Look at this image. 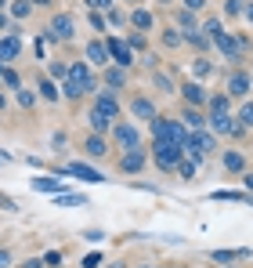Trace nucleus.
Returning a JSON list of instances; mask_svg holds the SVG:
<instances>
[{
    "label": "nucleus",
    "instance_id": "1",
    "mask_svg": "<svg viewBox=\"0 0 253 268\" xmlns=\"http://www.w3.org/2000/svg\"><path fill=\"white\" fill-rule=\"evenodd\" d=\"M83 91H91V69L83 65V62H76V65H69V72H65V94H69V98H80Z\"/></svg>",
    "mask_w": 253,
    "mask_h": 268
},
{
    "label": "nucleus",
    "instance_id": "2",
    "mask_svg": "<svg viewBox=\"0 0 253 268\" xmlns=\"http://www.w3.org/2000/svg\"><path fill=\"white\" fill-rule=\"evenodd\" d=\"M152 134H156V141H174V145L188 141V131L174 120H152Z\"/></svg>",
    "mask_w": 253,
    "mask_h": 268
},
{
    "label": "nucleus",
    "instance_id": "3",
    "mask_svg": "<svg viewBox=\"0 0 253 268\" xmlns=\"http://www.w3.org/2000/svg\"><path fill=\"white\" fill-rule=\"evenodd\" d=\"M181 160H185V149H181V145H174V141H156V163H159V167L170 170V167H178Z\"/></svg>",
    "mask_w": 253,
    "mask_h": 268
},
{
    "label": "nucleus",
    "instance_id": "4",
    "mask_svg": "<svg viewBox=\"0 0 253 268\" xmlns=\"http://www.w3.org/2000/svg\"><path fill=\"white\" fill-rule=\"evenodd\" d=\"M65 174L83 178V181H105V174H98V170H94V167H87V163H69V167H65Z\"/></svg>",
    "mask_w": 253,
    "mask_h": 268
},
{
    "label": "nucleus",
    "instance_id": "5",
    "mask_svg": "<svg viewBox=\"0 0 253 268\" xmlns=\"http://www.w3.org/2000/svg\"><path fill=\"white\" fill-rule=\"evenodd\" d=\"M246 91H249V72H232V76H228V94L242 98Z\"/></svg>",
    "mask_w": 253,
    "mask_h": 268
},
{
    "label": "nucleus",
    "instance_id": "6",
    "mask_svg": "<svg viewBox=\"0 0 253 268\" xmlns=\"http://www.w3.org/2000/svg\"><path fill=\"white\" fill-rule=\"evenodd\" d=\"M116 141H119L123 149H141V145H138V131L127 127V124H116Z\"/></svg>",
    "mask_w": 253,
    "mask_h": 268
},
{
    "label": "nucleus",
    "instance_id": "7",
    "mask_svg": "<svg viewBox=\"0 0 253 268\" xmlns=\"http://www.w3.org/2000/svg\"><path fill=\"white\" fill-rule=\"evenodd\" d=\"M214 44L221 47V55H224V58H239V51H242V47L232 40V36H224V29H221V33H214Z\"/></svg>",
    "mask_w": 253,
    "mask_h": 268
},
{
    "label": "nucleus",
    "instance_id": "8",
    "mask_svg": "<svg viewBox=\"0 0 253 268\" xmlns=\"http://www.w3.org/2000/svg\"><path fill=\"white\" fill-rule=\"evenodd\" d=\"M94 112H98V116H105V120H116L119 105H116V98H109V94H98V102H94Z\"/></svg>",
    "mask_w": 253,
    "mask_h": 268
},
{
    "label": "nucleus",
    "instance_id": "9",
    "mask_svg": "<svg viewBox=\"0 0 253 268\" xmlns=\"http://www.w3.org/2000/svg\"><path fill=\"white\" fill-rule=\"evenodd\" d=\"M119 167H123V170H131V174H134V170H141V167H145L141 149H127V152H123V160H119Z\"/></svg>",
    "mask_w": 253,
    "mask_h": 268
},
{
    "label": "nucleus",
    "instance_id": "10",
    "mask_svg": "<svg viewBox=\"0 0 253 268\" xmlns=\"http://www.w3.org/2000/svg\"><path fill=\"white\" fill-rule=\"evenodd\" d=\"M109 55H112V58H116V62L123 65V69L134 62V58H131V47H127L123 40H109Z\"/></svg>",
    "mask_w": 253,
    "mask_h": 268
},
{
    "label": "nucleus",
    "instance_id": "11",
    "mask_svg": "<svg viewBox=\"0 0 253 268\" xmlns=\"http://www.w3.org/2000/svg\"><path fill=\"white\" fill-rule=\"evenodd\" d=\"M51 33L58 36V40H72V18H69V15H58V18L51 22Z\"/></svg>",
    "mask_w": 253,
    "mask_h": 268
},
{
    "label": "nucleus",
    "instance_id": "12",
    "mask_svg": "<svg viewBox=\"0 0 253 268\" xmlns=\"http://www.w3.org/2000/svg\"><path fill=\"white\" fill-rule=\"evenodd\" d=\"M87 62H94V65H105V62H109V44H98V40H94V44L87 47Z\"/></svg>",
    "mask_w": 253,
    "mask_h": 268
},
{
    "label": "nucleus",
    "instance_id": "13",
    "mask_svg": "<svg viewBox=\"0 0 253 268\" xmlns=\"http://www.w3.org/2000/svg\"><path fill=\"white\" fill-rule=\"evenodd\" d=\"M18 40L15 36H8V40H0V62H11V58H18Z\"/></svg>",
    "mask_w": 253,
    "mask_h": 268
},
{
    "label": "nucleus",
    "instance_id": "14",
    "mask_svg": "<svg viewBox=\"0 0 253 268\" xmlns=\"http://www.w3.org/2000/svg\"><path fill=\"white\" fill-rule=\"evenodd\" d=\"M83 149H87V156H105V138L102 134H91Z\"/></svg>",
    "mask_w": 253,
    "mask_h": 268
},
{
    "label": "nucleus",
    "instance_id": "15",
    "mask_svg": "<svg viewBox=\"0 0 253 268\" xmlns=\"http://www.w3.org/2000/svg\"><path fill=\"white\" fill-rule=\"evenodd\" d=\"M134 112H138L141 120H152V116H156V105H152L148 98H134Z\"/></svg>",
    "mask_w": 253,
    "mask_h": 268
},
{
    "label": "nucleus",
    "instance_id": "16",
    "mask_svg": "<svg viewBox=\"0 0 253 268\" xmlns=\"http://www.w3.org/2000/svg\"><path fill=\"white\" fill-rule=\"evenodd\" d=\"M239 257H246V250H214L217 264H228V261H239Z\"/></svg>",
    "mask_w": 253,
    "mask_h": 268
},
{
    "label": "nucleus",
    "instance_id": "17",
    "mask_svg": "<svg viewBox=\"0 0 253 268\" xmlns=\"http://www.w3.org/2000/svg\"><path fill=\"white\" fill-rule=\"evenodd\" d=\"M33 188L36 192H58V181L55 178H33Z\"/></svg>",
    "mask_w": 253,
    "mask_h": 268
},
{
    "label": "nucleus",
    "instance_id": "18",
    "mask_svg": "<svg viewBox=\"0 0 253 268\" xmlns=\"http://www.w3.org/2000/svg\"><path fill=\"white\" fill-rule=\"evenodd\" d=\"M83 203H87V200H83L80 192H62L58 196V207H83Z\"/></svg>",
    "mask_w": 253,
    "mask_h": 268
},
{
    "label": "nucleus",
    "instance_id": "19",
    "mask_svg": "<svg viewBox=\"0 0 253 268\" xmlns=\"http://www.w3.org/2000/svg\"><path fill=\"white\" fill-rule=\"evenodd\" d=\"M224 167H228V170H235V174H239V170H242V167H246V160H242V156H239V152H228V156H224Z\"/></svg>",
    "mask_w": 253,
    "mask_h": 268
},
{
    "label": "nucleus",
    "instance_id": "20",
    "mask_svg": "<svg viewBox=\"0 0 253 268\" xmlns=\"http://www.w3.org/2000/svg\"><path fill=\"white\" fill-rule=\"evenodd\" d=\"M185 98L199 105V102H203V91H199V84H185Z\"/></svg>",
    "mask_w": 253,
    "mask_h": 268
},
{
    "label": "nucleus",
    "instance_id": "21",
    "mask_svg": "<svg viewBox=\"0 0 253 268\" xmlns=\"http://www.w3.org/2000/svg\"><path fill=\"white\" fill-rule=\"evenodd\" d=\"M0 76H4V84H8L11 91H18V84H22V80H18V72H15V69H4Z\"/></svg>",
    "mask_w": 253,
    "mask_h": 268
},
{
    "label": "nucleus",
    "instance_id": "22",
    "mask_svg": "<svg viewBox=\"0 0 253 268\" xmlns=\"http://www.w3.org/2000/svg\"><path fill=\"white\" fill-rule=\"evenodd\" d=\"M239 124L253 127V102H246V105H242V112H239Z\"/></svg>",
    "mask_w": 253,
    "mask_h": 268
},
{
    "label": "nucleus",
    "instance_id": "23",
    "mask_svg": "<svg viewBox=\"0 0 253 268\" xmlns=\"http://www.w3.org/2000/svg\"><path fill=\"white\" fill-rule=\"evenodd\" d=\"M134 26H138V29H148V26H152V15H148V11H134Z\"/></svg>",
    "mask_w": 253,
    "mask_h": 268
},
{
    "label": "nucleus",
    "instance_id": "24",
    "mask_svg": "<svg viewBox=\"0 0 253 268\" xmlns=\"http://www.w3.org/2000/svg\"><path fill=\"white\" fill-rule=\"evenodd\" d=\"M40 94H44L47 102H55V98H58V91H55V84H51V80H44V84H40Z\"/></svg>",
    "mask_w": 253,
    "mask_h": 268
},
{
    "label": "nucleus",
    "instance_id": "25",
    "mask_svg": "<svg viewBox=\"0 0 253 268\" xmlns=\"http://www.w3.org/2000/svg\"><path fill=\"white\" fill-rule=\"evenodd\" d=\"M210 109H214V112H228V98H224V94L210 98Z\"/></svg>",
    "mask_w": 253,
    "mask_h": 268
},
{
    "label": "nucleus",
    "instance_id": "26",
    "mask_svg": "<svg viewBox=\"0 0 253 268\" xmlns=\"http://www.w3.org/2000/svg\"><path fill=\"white\" fill-rule=\"evenodd\" d=\"M185 120H188V124H192L195 131H203V116H199V112H195V109H188V112H185Z\"/></svg>",
    "mask_w": 253,
    "mask_h": 268
},
{
    "label": "nucleus",
    "instance_id": "27",
    "mask_svg": "<svg viewBox=\"0 0 253 268\" xmlns=\"http://www.w3.org/2000/svg\"><path fill=\"white\" fill-rule=\"evenodd\" d=\"M91 127H94V131H105V127H109V120H105V116H98V112L91 109Z\"/></svg>",
    "mask_w": 253,
    "mask_h": 268
},
{
    "label": "nucleus",
    "instance_id": "28",
    "mask_svg": "<svg viewBox=\"0 0 253 268\" xmlns=\"http://www.w3.org/2000/svg\"><path fill=\"white\" fill-rule=\"evenodd\" d=\"M178 170H181V178H195V167H192V160H181V163H178Z\"/></svg>",
    "mask_w": 253,
    "mask_h": 268
},
{
    "label": "nucleus",
    "instance_id": "29",
    "mask_svg": "<svg viewBox=\"0 0 253 268\" xmlns=\"http://www.w3.org/2000/svg\"><path fill=\"white\" fill-rule=\"evenodd\" d=\"M203 29H206V36H214V33H221V22H217V18H210Z\"/></svg>",
    "mask_w": 253,
    "mask_h": 268
},
{
    "label": "nucleus",
    "instance_id": "30",
    "mask_svg": "<svg viewBox=\"0 0 253 268\" xmlns=\"http://www.w3.org/2000/svg\"><path fill=\"white\" fill-rule=\"evenodd\" d=\"M94 264H102V254H87V257H83V268H94Z\"/></svg>",
    "mask_w": 253,
    "mask_h": 268
},
{
    "label": "nucleus",
    "instance_id": "31",
    "mask_svg": "<svg viewBox=\"0 0 253 268\" xmlns=\"http://www.w3.org/2000/svg\"><path fill=\"white\" fill-rule=\"evenodd\" d=\"M15 15H18V18H26V15H29V4H26V0H18V4H15Z\"/></svg>",
    "mask_w": 253,
    "mask_h": 268
},
{
    "label": "nucleus",
    "instance_id": "32",
    "mask_svg": "<svg viewBox=\"0 0 253 268\" xmlns=\"http://www.w3.org/2000/svg\"><path fill=\"white\" fill-rule=\"evenodd\" d=\"M18 102H22V105H33L36 98H33V91H18Z\"/></svg>",
    "mask_w": 253,
    "mask_h": 268
},
{
    "label": "nucleus",
    "instance_id": "33",
    "mask_svg": "<svg viewBox=\"0 0 253 268\" xmlns=\"http://www.w3.org/2000/svg\"><path fill=\"white\" fill-rule=\"evenodd\" d=\"M109 84H112V87H119V84H123V72H116V69H112V72H109Z\"/></svg>",
    "mask_w": 253,
    "mask_h": 268
},
{
    "label": "nucleus",
    "instance_id": "34",
    "mask_svg": "<svg viewBox=\"0 0 253 268\" xmlns=\"http://www.w3.org/2000/svg\"><path fill=\"white\" fill-rule=\"evenodd\" d=\"M44 264H51V268H55V264H62V257H58V254H55V250H51V254H47V257H44Z\"/></svg>",
    "mask_w": 253,
    "mask_h": 268
},
{
    "label": "nucleus",
    "instance_id": "35",
    "mask_svg": "<svg viewBox=\"0 0 253 268\" xmlns=\"http://www.w3.org/2000/svg\"><path fill=\"white\" fill-rule=\"evenodd\" d=\"M242 11V4H239V0H228V15H239Z\"/></svg>",
    "mask_w": 253,
    "mask_h": 268
},
{
    "label": "nucleus",
    "instance_id": "36",
    "mask_svg": "<svg viewBox=\"0 0 253 268\" xmlns=\"http://www.w3.org/2000/svg\"><path fill=\"white\" fill-rule=\"evenodd\" d=\"M8 264H11V254H8V250H0V268H8Z\"/></svg>",
    "mask_w": 253,
    "mask_h": 268
},
{
    "label": "nucleus",
    "instance_id": "37",
    "mask_svg": "<svg viewBox=\"0 0 253 268\" xmlns=\"http://www.w3.org/2000/svg\"><path fill=\"white\" fill-rule=\"evenodd\" d=\"M203 4H206V0H188V8H192V11H199Z\"/></svg>",
    "mask_w": 253,
    "mask_h": 268
},
{
    "label": "nucleus",
    "instance_id": "38",
    "mask_svg": "<svg viewBox=\"0 0 253 268\" xmlns=\"http://www.w3.org/2000/svg\"><path fill=\"white\" fill-rule=\"evenodd\" d=\"M246 185H249V192H253V174H246Z\"/></svg>",
    "mask_w": 253,
    "mask_h": 268
},
{
    "label": "nucleus",
    "instance_id": "39",
    "mask_svg": "<svg viewBox=\"0 0 253 268\" xmlns=\"http://www.w3.org/2000/svg\"><path fill=\"white\" fill-rule=\"evenodd\" d=\"M4 26H8V18H4V15H0V29H4Z\"/></svg>",
    "mask_w": 253,
    "mask_h": 268
},
{
    "label": "nucleus",
    "instance_id": "40",
    "mask_svg": "<svg viewBox=\"0 0 253 268\" xmlns=\"http://www.w3.org/2000/svg\"><path fill=\"white\" fill-rule=\"evenodd\" d=\"M33 4H51V0H33Z\"/></svg>",
    "mask_w": 253,
    "mask_h": 268
},
{
    "label": "nucleus",
    "instance_id": "41",
    "mask_svg": "<svg viewBox=\"0 0 253 268\" xmlns=\"http://www.w3.org/2000/svg\"><path fill=\"white\" fill-rule=\"evenodd\" d=\"M249 18H253V4H249Z\"/></svg>",
    "mask_w": 253,
    "mask_h": 268
},
{
    "label": "nucleus",
    "instance_id": "42",
    "mask_svg": "<svg viewBox=\"0 0 253 268\" xmlns=\"http://www.w3.org/2000/svg\"><path fill=\"white\" fill-rule=\"evenodd\" d=\"M0 105H4V94H0Z\"/></svg>",
    "mask_w": 253,
    "mask_h": 268
},
{
    "label": "nucleus",
    "instance_id": "43",
    "mask_svg": "<svg viewBox=\"0 0 253 268\" xmlns=\"http://www.w3.org/2000/svg\"><path fill=\"white\" fill-rule=\"evenodd\" d=\"M0 8H4V0H0Z\"/></svg>",
    "mask_w": 253,
    "mask_h": 268
}]
</instances>
